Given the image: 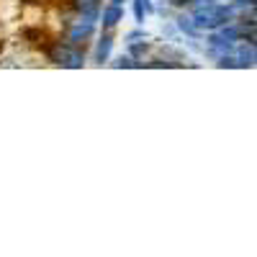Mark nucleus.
<instances>
[{
  "label": "nucleus",
  "mask_w": 257,
  "mask_h": 257,
  "mask_svg": "<svg viewBox=\"0 0 257 257\" xmlns=\"http://www.w3.org/2000/svg\"><path fill=\"white\" fill-rule=\"evenodd\" d=\"M190 18H193V24H196L198 31H213V29H219V26H224V24L237 18V11L231 8V3L221 6V3H216V0H211V3H206V6H193Z\"/></svg>",
  "instance_id": "nucleus-1"
},
{
  "label": "nucleus",
  "mask_w": 257,
  "mask_h": 257,
  "mask_svg": "<svg viewBox=\"0 0 257 257\" xmlns=\"http://www.w3.org/2000/svg\"><path fill=\"white\" fill-rule=\"evenodd\" d=\"M49 59H52L54 64H62V67H70V70H80L82 64H85V54L80 52V47L62 44V41L52 44V49H49Z\"/></svg>",
  "instance_id": "nucleus-2"
},
{
  "label": "nucleus",
  "mask_w": 257,
  "mask_h": 257,
  "mask_svg": "<svg viewBox=\"0 0 257 257\" xmlns=\"http://www.w3.org/2000/svg\"><path fill=\"white\" fill-rule=\"evenodd\" d=\"M95 26H98L95 21H88V18L77 16V21H72L70 29H67V44H72V47L85 44V41L95 34Z\"/></svg>",
  "instance_id": "nucleus-3"
},
{
  "label": "nucleus",
  "mask_w": 257,
  "mask_h": 257,
  "mask_svg": "<svg viewBox=\"0 0 257 257\" xmlns=\"http://www.w3.org/2000/svg\"><path fill=\"white\" fill-rule=\"evenodd\" d=\"M234 62H237V67H254L257 62V47L254 41H244V44L237 47V54H234Z\"/></svg>",
  "instance_id": "nucleus-4"
},
{
  "label": "nucleus",
  "mask_w": 257,
  "mask_h": 257,
  "mask_svg": "<svg viewBox=\"0 0 257 257\" xmlns=\"http://www.w3.org/2000/svg\"><path fill=\"white\" fill-rule=\"evenodd\" d=\"M98 21L103 24V31H111V29H116V26L121 24V21H123V8H121V6H116V3L105 6Z\"/></svg>",
  "instance_id": "nucleus-5"
},
{
  "label": "nucleus",
  "mask_w": 257,
  "mask_h": 257,
  "mask_svg": "<svg viewBox=\"0 0 257 257\" xmlns=\"http://www.w3.org/2000/svg\"><path fill=\"white\" fill-rule=\"evenodd\" d=\"M75 11L77 16L88 18V21H95L100 18V0H75Z\"/></svg>",
  "instance_id": "nucleus-6"
},
{
  "label": "nucleus",
  "mask_w": 257,
  "mask_h": 257,
  "mask_svg": "<svg viewBox=\"0 0 257 257\" xmlns=\"http://www.w3.org/2000/svg\"><path fill=\"white\" fill-rule=\"evenodd\" d=\"M111 52H113V36L105 31V34H100L98 44H95V62H98V64L108 62V59H111Z\"/></svg>",
  "instance_id": "nucleus-7"
},
{
  "label": "nucleus",
  "mask_w": 257,
  "mask_h": 257,
  "mask_svg": "<svg viewBox=\"0 0 257 257\" xmlns=\"http://www.w3.org/2000/svg\"><path fill=\"white\" fill-rule=\"evenodd\" d=\"M175 21H178V29H180V31H183L185 36H190V39H196V36L201 34V31L196 29V24H193V18H190V16H178Z\"/></svg>",
  "instance_id": "nucleus-8"
},
{
  "label": "nucleus",
  "mask_w": 257,
  "mask_h": 257,
  "mask_svg": "<svg viewBox=\"0 0 257 257\" xmlns=\"http://www.w3.org/2000/svg\"><path fill=\"white\" fill-rule=\"evenodd\" d=\"M144 52H149V41H128V57L132 59H139Z\"/></svg>",
  "instance_id": "nucleus-9"
},
{
  "label": "nucleus",
  "mask_w": 257,
  "mask_h": 257,
  "mask_svg": "<svg viewBox=\"0 0 257 257\" xmlns=\"http://www.w3.org/2000/svg\"><path fill=\"white\" fill-rule=\"evenodd\" d=\"M134 18H137V24H144V18H147V11H144L142 0H134Z\"/></svg>",
  "instance_id": "nucleus-10"
},
{
  "label": "nucleus",
  "mask_w": 257,
  "mask_h": 257,
  "mask_svg": "<svg viewBox=\"0 0 257 257\" xmlns=\"http://www.w3.org/2000/svg\"><path fill=\"white\" fill-rule=\"evenodd\" d=\"M190 3H193V0H170V6H175V8H185Z\"/></svg>",
  "instance_id": "nucleus-11"
},
{
  "label": "nucleus",
  "mask_w": 257,
  "mask_h": 257,
  "mask_svg": "<svg viewBox=\"0 0 257 257\" xmlns=\"http://www.w3.org/2000/svg\"><path fill=\"white\" fill-rule=\"evenodd\" d=\"M132 39H144V31H132L126 36V41H132Z\"/></svg>",
  "instance_id": "nucleus-12"
},
{
  "label": "nucleus",
  "mask_w": 257,
  "mask_h": 257,
  "mask_svg": "<svg viewBox=\"0 0 257 257\" xmlns=\"http://www.w3.org/2000/svg\"><path fill=\"white\" fill-rule=\"evenodd\" d=\"M111 3H116V6H121V3H123V0H111Z\"/></svg>",
  "instance_id": "nucleus-13"
},
{
  "label": "nucleus",
  "mask_w": 257,
  "mask_h": 257,
  "mask_svg": "<svg viewBox=\"0 0 257 257\" xmlns=\"http://www.w3.org/2000/svg\"><path fill=\"white\" fill-rule=\"evenodd\" d=\"M24 3H34V0H24Z\"/></svg>",
  "instance_id": "nucleus-14"
}]
</instances>
